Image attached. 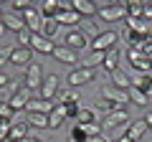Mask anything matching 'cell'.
Segmentation results:
<instances>
[{
  "label": "cell",
  "mask_w": 152,
  "mask_h": 142,
  "mask_svg": "<svg viewBox=\"0 0 152 142\" xmlns=\"http://www.w3.org/2000/svg\"><path fill=\"white\" fill-rule=\"evenodd\" d=\"M96 13L104 20H127L124 3H102V5H96Z\"/></svg>",
  "instance_id": "1"
},
{
  "label": "cell",
  "mask_w": 152,
  "mask_h": 142,
  "mask_svg": "<svg viewBox=\"0 0 152 142\" xmlns=\"http://www.w3.org/2000/svg\"><path fill=\"white\" fill-rule=\"evenodd\" d=\"M96 79V69H86V66H76L74 71L69 74V86L76 89V86H84V84H91Z\"/></svg>",
  "instance_id": "2"
},
{
  "label": "cell",
  "mask_w": 152,
  "mask_h": 142,
  "mask_svg": "<svg viewBox=\"0 0 152 142\" xmlns=\"http://www.w3.org/2000/svg\"><path fill=\"white\" fill-rule=\"evenodd\" d=\"M31 99H33L31 89H28V86H18V89H13L10 99H8V107H10L13 112H20V109H26V107H28Z\"/></svg>",
  "instance_id": "3"
},
{
  "label": "cell",
  "mask_w": 152,
  "mask_h": 142,
  "mask_svg": "<svg viewBox=\"0 0 152 142\" xmlns=\"http://www.w3.org/2000/svg\"><path fill=\"white\" fill-rule=\"evenodd\" d=\"M102 97L107 99V102L114 104V109H124L127 104H129V94L122 91V89H117V86H104L102 89Z\"/></svg>",
  "instance_id": "4"
},
{
  "label": "cell",
  "mask_w": 152,
  "mask_h": 142,
  "mask_svg": "<svg viewBox=\"0 0 152 142\" xmlns=\"http://www.w3.org/2000/svg\"><path fill=\"white\" fill-rule=\"evenodd\" d=\"M114 43H117V31H102V33H96V36H94L91 48L107 53L109 48H114Z\"/></svg>",
  "instance_id": "5"
},
{
  "label": "cell",
  "mask_w": 152,
  "mask_h": 142,
  "mask_svg": "<svg viewBox=\"0 0 152 142\" xmlns=\"http://www.w3.org/2000/svg\"><path fill=\"white\" fill-rule=\"evenodd\" d=\"M127 59H129V64H132V69L137 71V74H150V69H152V61L147 59L142 51H137V48H129L127 51Z\"/></svg>",
  "instance_id": "6"
},
{
  "label": "cell",
  "mask_w": 152,
  "mask_h": 142,
  "mask_svg": "<svg viewBox=\"0 0 152 142\" xmlns=\"http://www.w3.org/2000/svg\"><path fill=\"white\" fill-rule=\"evenodd\" d=\"M56 94H58V76L51 74V76L43 79V84H41V89H38V97L46 99V102H53Z\"/></svg>",
  "instance_id": "7"
},
{
  "label": "cell",
  "mask_w": 152,
  "mask_h": 142,
  "mask_svg": "<svg viewBox=\"0 0 152 142\" xmlns=\"http://www.w3.org/2000/svg\"><path fill=\"white\" fill-rule=\"evenodd\" d=\"M43 79H46V76H43V69H41V64H28L26 81H23V84H26V86L31 89V91H33V89H41Z\"/></svg>",
  "instance_id": "8"
},
{
  "label": "cell",
  "mask_w": 152,
  "mask_h": 142,
  "mask_svg": "<svg viewBox=\"0 0 152 142\" xmlns=\"http://www.w3.org/2000/svg\"><path fill=\"white\" fill-rule=\"evenodd\" d=\"M23 20H26V28L33 33H41V28H43V15H41V10L38 8H26L23 10Z\"/></svg>",
  "instance_id": "9"
},
{
  "label": "cell",
  "mask_w": 152,
  "mask_h": 142,
  "mask_svg": "<svg viewBox=\"0 0 152 142\" xmlns=\"http://www.w3.org/2000/svg\"><path fill=\"white\" fill-rule=\"evenodd\" d=\"M86 43H89V41H86V33H84V31H79V28H71V31L66 33V43H64V46L79 53V51H81Z\"/></svg>",
  "instance_id": "10"
},
{
  "label": "cell",
  "mask_w": 152,
  "mask_h": 142,
  "mask_svg": "<svg viewBox=\"0 0 152 142\" xmlns=\"http://www.w3.org/2000/svg\"><path fill=\"white\" fill-rule=\"evenodd\" d=\"M0 20H3V26H5V31H15L20 33L23 28H26V20H23V15H18V13H3L0 15Z\"/></svg>",
  "instance_id": "11"
},
{
  "label": "cell",
  "mask_w": 152,
  "mask_h": 142,
  "mask_svg": "<svg viewBox=\"0 0 152 142\" xmlns=\"http://www.w3.org/2000/svg\"><path fill=\"white\" fill-rule=\"evenodd\" d=\"M8 61H10L13 66H28L31 64V48H26V46L13 48L10 53H8Z\"/></svg>",
  "instance_id": "12"
},
{
  "label": "cell",
  "mask_w": 152,
  "mask_h": 142,
  "mask_svg": "<svg viewBox=\"0 0 152 142\" xmlns=\"http://www.w3.org/2000/svg\"><path fill=\"white\" fill-rule=\"evenodd\" d=\"M51 56H53V59L58 61V64H69V66H76V51L66 48L64 43H61V46H56Z\"/></svg>",
  "instance_id": "13"
},
{
  "label": "cell",
  "mask_w": 152,
  "mask_h": 142,
  "mask_svg": "<svg viewBox=\"0 0 152 142\" xmlns=\"http://www.w3.org/2000/svg\"><path fill=\"white\" fill-rule=\"evenodd\" d=\"M117 124H129V114L127 109H112L104 119V127H117Z\"/></svg>",
  "instance_id": "14"
},
{
  "label": "cell",
  "mask_w": 152,
  "mask_h": 142,
  "mask_svg": "<svg viewBox=\"0 0 152 142\" xmlns=\"http://www.w3.org/2000/svg\"><path fill=\"white\" fill-rule=\"evenodd\" d=\"M31 48L41 51V53H53V41L46 38V36H41V33H33V41H31Z\"/></svg>",
  "instance_id": "15"
},
{
  "label": "cell",
  "mask_w": 152,
  "mask_h": 142,
  "mask_svg": "<svg viewBox=\"0 0 152 142\" xmlns=\"http://www.w3.org/2000/svg\"><path fill=\"white\" fill-rule=\"evenodd\" d=\"M51 109H53V102H46L41 97H33L26 107V112H38V114H51Z\"/></svg>",
  "instance_id": "16"
},
{
  "label": "cell",
  "mask_w": 152,
  "mask_h": 142,
  "mask_svg": "<svg viewBox=\"0 0 152 142\" xmlns=\"http://www.w3.org/2000/svg\"><path fill=\"white\" fill-rule=\"evenodd\" d=\"M64 119H66L64 104H53V109H51V114H48V127L51 130H58V127L64 124Z\"/></svg>",
  "instance_id": "17"
},
{
  "label": "cell",
  "mask_w": 152,
  "mask_h": 142,
  "mask_svg": "<svg viewBox=\"0 0 152 142\" xmlns=\"http://www.w3.org/2000/svg\"><path fill=\"white\" fill-rule=\"evenodd\" d=\"M145 132H147V122H145V119H137V122H129V124H127V132H124V135L129 137L132 142H137Z\"/></svg>",
  "instance_id": "18"
},
{
  "label": "cell",
  "mask_w": 152,
  "mask_h": 142,
  "mask_svg": "<svg viewBox=\"0 0 152 142\" xmlns=\"http://www.w3.org/2000/svg\"><path fill=\"white\" fill-rule=\"evenodd\" d=\"M132 86H134L137 91H142V94L150 97V91H152V76H150V74H137V76L132 79Z\"/></svg>",
  "instance_id": "19"
},
{
  "label": "cell",
  "mask_w": 152,
  "mask_h": 142,
  "mask_svg": "<svg viewBox=\"0 0 152 142\" xmlns=\"http://www.w3.org/2000/svg\"><path fill=\"white\" fill-rule=\"evenodd\" d=\"M112 86H117V89H122V91H129V86H132V79L127 76L122 69H117V71H112Z\"/></svg>",
  "instance_id": "20"
},
{
  "label": "cell",
  "mask_w": 152,
  "mask_h": 142,
  "mask_svg": "<svg viewBox=\"0 0 152 142\" xmlns=\"http://www.w3.org/2000/svg\"><path fill=\"white\" fill-rule=\"evenodd\" d=\"M56 23H58V26H79V23H81V15L76 10H61L58 15H56Z\"/></svg>",
  "instance_id": "21"
},
{
  "label": "cell",
  "mask_w": 152,
  "mask_h": 142,
  "mask_svg": "<svg viewBox=\"0 0 152 142\" xmlns=\"http://www.w3.org/2000/svg\"><path fill=\"white\" fill-rule=\"evenodd\" d=\"M71 5H74V10L79 13L81 18H86V15H94V13H96V5H94L91 0H71Z\"/></svg>",
  "instance_id": "22"
},
{
  "label": "cell",
  "mask_w": 152,
  "mask_h": 142,
  "mask_svg": "<svg viewBox=\"0 0 152 142\" xmlns=\"http://www.w3.org/2000/svg\"><path fill=\"white\" fill-rule=\"evenodd\" d=\"M58 0H43L41 3V15L46 18V20H56V15H58Z\"/></svg>",
  "instance_id": "23"
},
{
  "label": "cell",
  "mask_w": 152,
  "mask_h": 142,
  "mask_svg": "<svg viewBox=\"0 0 152 142\" xmlns=\"http://www.w3.org/2000/svg\"><path fill=\"white\" fill-rule=\"evenodd\" d=\"M124 8H127V18H145V3L142 0H127L124 3Z\"/></svg>",
  "instance_id": "24"
},
{
  "label": "cell",
  "mask_w": 152,
  "mask_h": 142,
  "mask_svg": "<svg viewBox=\"0 0 152 142\" xmlns=\"http://www.w3.org/2000/svg\"><path fill=\"white\" fill-rule=\"evenodd\" d=\"M28 137V124L26 122H13L10 124V142H23Z\"/></svg>",
  "instance_id": "25"
},
{
  "label": "cell",
  "mask_w": 152,
  "mask_h": 142,
  "mask_svg": "<svg viewBox=\"0 0 152 142\" xmlns=\"http://www.w3.org/2000/svg\"><path fill=\"white\" fill-rule=\"evenodd\" d=\"M117 61H119V48L114 46V48H109V51H107V56H104V64H102V66L109 71V74H112V71L119 69V66H117Z\"/></svg>",
  "instance_id": "26"
},
{
  "label": "cell",
  "mask_w": 152,
  "mask_h": 142,
  "mask_svg": "<svg viewBox=\"0 0 152 142\" xmlns=\"http://www.w3.org/2000/svg\"><path fill=\"white\" fill-rule=\"evenodd\" d=\"M71 102H79L76 89H58V94H56L53 104H71Z\"/></svg>",
  "instance_id": "27"
},
{
  "label": "cell",
  "mask_w": 152,
  "mask_h": 142,
  "mask_svg": "<svg viewBox=\"0 0 152 142\" xmlns=\"http://www.w3.org/2000/svg\"><path fill=\"white\" fill-rule=\"evenodd\" d=\"M76 124H96V112L81 107L79 109V117H76Z\"/></svg>",
  "instance_id": "28"
},
{
  "label": "cell",
  "mask_w": 152,
  "mask_h": 142,
  "mask_svg": "<svg viewBox=\"0 0 152 142\" xmlns=\"http://www.w3.org/2000/svg\"><path fill=\"white\" fill-rule=\"evenodd\" d=\"M26 124L28 127H41V130H43V127H48V114H38V112H28V119H26Z\"/></svg>",
  "instance_id": "29"
},
{
  "label": "cell",
  "mask_w": 152,
  "mask_h": 142,
  "mask_svg": "<svg viewBox=\"0 0 152 142\" xmlns=\"http://www.w3.org/2000/svg\"><path fill=\"white\" fill-rule=\"evenodd\" d=\"M56 33H58V23H56V20H46V18H43V28H41V36H46V38L53 41V38H56Z\"/></svg>",
  "instance_id": "30"
},
{
  "label": "cell",
  "mask_w": 152,
  "mask_h": 142,
  "mask_svg": "<svg viewBox=\"0 0 152 142\" xmlns=\"http://www.w3.org/2000/svg\"><path fill=\"white\" fill-rule=\"evenodd\" d=\"M129 102H134L137 107H145V104H150V97H147V94H142V91H137L134 86H129Z\"/></svg>",
  "instance_id": "31"
},
{
  "label": "cell",
  "mask_w": 152,
  "mask_h": 142,
  "mask_svg": "<svg viewBox=\"0 0 152 142\" xmlns=\"http://www.w3.org/2000/svg\"><path fill=\"white\" fill-rule=\"evenodd\" d=\"M104 56H107V53H102V51H94V53L89 56V59L84 61L81 66H86V69H96L99 64H104Z\"/></svg>",
  "instance_id": "32"
},
{
  "label": "cell",
  "mask_w": 152,
  "mask_h": 142,
  "mask_svg": "<svg viewBox=\"0 0 152 142\" xmlns=\"http://www.w3.org/2000/svg\"><path fill=\"white\" fill-rule=\"evenodd\" d=\"M10 124H13V119H0V142H10Z\"/></svg>",
  "instance_id": "33"
},
{
  "label": "cell",
  "mask_w": 152,
  "mask_h": 142,
  "mask_svg": "<svg viewBox=\"0 0 152 142\" xmlns=\"http://www.w3.org/2000/svg\"><path fill=\"white\" fill-rule=\"evenodd\" d=\"M71 140H74V142H89V137H86V132H84L81 124H74V130H71Z\"/></svg>",
  "instance_id": "34"
},
{
  "label": "cell",
  "mask_w": 152,
  "mask_h": 142,
  "mask_svg": "<svg viewBox=\"0 0 152 142\" xmlns=\"http://www.w3.org/2000/svg\"><path fill=\"white\" fill-rule=\"evenodd\" d=\"M64 109H66V119H76L79 117V102H71V104H64Z\"/></svg>",
  "instance_id": "35"
},
{
  "label": "cell",
  "mask_w": 152,
  "mask_h": 142,
  "mask_svg": "<svg viewBox=\"0 0 152 142\" xmlns=\"http://www.w3.org/2000/svg\"><path fill=\"white\" fill-rule=\"evenodd\" d=\"M18 41H20L26 48H31V41H33V31H28V28H23L20 33H18Z\"/></svg>",
  "instance_id": "36"
},
{
  "label": "cell",
  "mask_w": 152,
  "mask_h": 142,
  "mask_svg": "<svg viewBox=\"0 0 152 142\" xmlns=\"http://www.w3.org/2000/svg\"><path fill=\"white\" fill-rule=\"evenodd\" d=\"M13 114H15V112L8 107V102H3V99H0V119H3V117H5V119H13Z\"/></svg>",
  "instance_id": "37"
},
{
  "label": "cell",
  "mask_w": 152,
  "mask_h": 142,
  "mask_svg": "<svg viewBox=\"0 0 152 142\" xmlns=\"http://www.w3.org/2000/svg\"><path fill=\"white\" fill-rule=\"evenodd\" d=\"M8 84H10V76H8V74H0V89L8 86Z\"/></svg>",
  "instance_id": "38"
},
{
  "label": "cell",
  "mask_w": 152,
  "mask_h": 142,
  "mask_svg": "<svg viewBox=\"0 0 152 142\" xmlns=\"http://www.w3.org/2000/svg\"><path fill=\"white\" fill-rule=\"evenodd\" d=\"M145 122H147V130H152V112H147V114H145Z\"/></svg>",
  "instance_id": "39"
},
{
  "label": "cell",
  "mask_w": 152,
  "mask_h": 142,
  "mask_svg": "<svg viewBox=\"0 0 152 142\" xmlns=\"http://www.w3.org/2000/svg\"><path fill=\"white\" fill-rule=\"evenodd\" d=\"M89 142H109V140H107V137H102V135H99V137H91Z\"/></svg>",
  "instance_id": "40"
},
{
  "label": "cell",
  "mask_w": 152,
  "mask_h": 142,
  "mask_svg": "<svg viewBox=\"0 0 152 142\" xmlns=\"http://www.w3.org/2000/svg\"><path fill=\"white\" fill-rule=\"evenodd\" d=\"M23 142H43V140H38V137H31V135H28V137H26Z\"/></svg>",
  "instance_id": "41"
},
{
  "label": "cell",
  "mask_w": 152,
  "mask_h": 142,
  "mask_svg": "<svg viewBox=\"0 0 152 142\" xmlns=\"http://www.w3.org/2000/svg\"><path fill=\"white\" fill-rule=\"evenodd\" d=\"M117 142H132V140H129L127 135H122V137H117Z\"/></svg>",
  "instance_id": "42"
},
{
  "label": "cell",
  "mask_w": 152,
  "mask_h": 142,
  "mask_svg": "<svg viewBox=\"0 0 152 142\" xmlns=\"http://www.w3.org/2000/svg\"><path fill=\"white\" fill-rule=\"evenodd\" d=\"M3 33H5V26H3V20H0V36H3Z\"/></svg>",
  "instance_id": "43"
},
{
  "label": "cell",
  "mask_w": 152,
  "mask_h": 142,
  "mask_svg": "<svg viewBox=\"0 0 152 142\" xmlns=\"http://www.w3.org/2000/svg\"><path fill=\"white\" fill-rule=\"evenodd\" d=\"M0 61H3V51H0Z\"/></svg>",
  "instance_id": "44"
}]
</instances>
